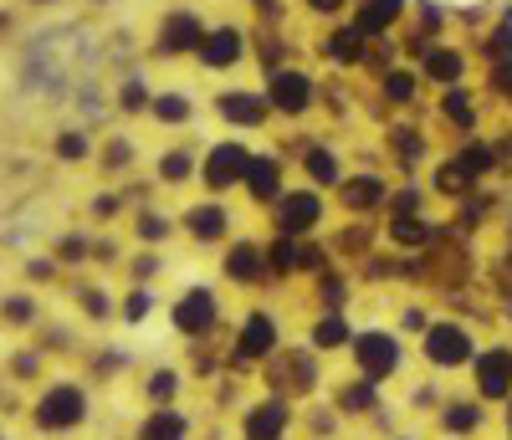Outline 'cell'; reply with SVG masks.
I'll list each match as a JSON object with an SVG mask.
<instances>
[{"label": "cell", "instance_id": "obj_1", "mask_svg": "<svg viewBox=\"0 0 512 440\" xmlns=\"http://www.w3.org/2000/svg\"><path fill=\"white\" fill-rule=\"evenodd\" d=\"M415 343H420V364L446 379V374H466V369H472L477 348H482V333L466 318H431V328H425Z\"/></svg>", "mask_w": 512, "mask_h": 440}, {"label": "cell", "instance_id": "obj_2", "mask_svg": "<svg viewBox=\"0 0 512 440\" xmlns=\"http://www.w3.org/2000/svg\"><path fill=\"white\" fill-rule=\"evenodd\" d=\"M88 410H93V394L82 379H52L36 389L31 400V430L36 435H72L88 425Z\"/></svg>", "mask_w": 512, "mask_h": 440}, {"label": "cell", "instance_id": "obj_3", "mask_svg": "<svg viewBox=\"0 0 512 440\" xmlns=\"http://www.w3.org/2000/svg\"><path fill=\"white\" fill-rule=\"evenodd\" d=\"M262 93H267V103H272V118L303 123V118H313L318 103H323V82H318L303 62H282V67L267 72Z\"/></svg>", "mask_w": 512, "mask_h": 440}, {"label": "cell", "instance_id": "obj_4", "mask_svg": "<svg viewBox=\"0 0 512 440\" xmlns=\"http://www.w3.org/2000/svg\"><path fill=\"white\" fill-rule=\"evenodd\" d=\"M205 26H210L205 11L190 6V0H180V6H164L159 21H154V36H149V57H154V62H185V57H195Z\"/></svg>", "mask_w": 512, "mask_h": 440}, {"label": "cell", "instance_id": "obj_5", "mask_svg": "<svg viewBox=\"0 0 512 440\" xmlns=\"http://www.w3.org/2000/svg\"><path fill=\"white\" fill-rule=\"evenodd\" d=\"M349 359H354V374H359V379L390 384V379L405 369V338H400L395 328H354Z\"/></svg>", "mask_w": 512, "mask_h": 440}, {"label": "cell", "instance_id": "obj_6", "mask_svg": "<svg viewBox=\"0 0 512 440\" xmlns=\"http://www.w3.org/2000/svg\"><path fill=\"white\" fill-rule=\"evenodd\" d=\"M251 154H256V149H251V139H241V134L216 139V144H200V180H195V185H205V195L226 200L231 190H241Z\"/></svg>", "mask_w": 512, "mask_h": 440}, {"label": "cell", "instance_id": "obj_7", "mask_svg": "<svg viewBox=\"0 0 512 440\" xmlns=\"http://www.w3.org/2000/svg\"><path fill=\"white\" fill-rule=\"evenodd\" d=\"M272 226H277V236L313 241L328 226V195L313 190V185H287L272 205Z\"/></svg>", "mask_w": 512, "mask_h": 440}, {"label": "cell", "instance_id": "obj_8", "mask_svg": "<svg viewBox=\"0 0 512 440\" xmlns=\"http://www.w3.org/2000/svg\"><path fill=\"white\" fill-rule=\"evenodd\" d=\"M190 62L200 72H210V77H231L236 67L251 62V31L241 21H210Z\"/></svg>", "mask_w": 512, "mask_h": 440}, {"label": "cell", "instance_id": "obj_9", "mask_svg": "<svg viewBox=\"0 0 512 440\" xmlns=\"http://www.w3.org/2000/svg\"><path fill=\"white\" fill-rule=\"evenodd\" d=\"M466 374H472V394H477V400L492 405V410H502L512 400V343L507 338L482 343Z\"/></svg>", "mask_w": 512, "mask_h": 440}, {"label": "cell", "instance_id": "obj_10", "mask_svg": "<svg viewBox=\"0 0 512 440\" xmlns=\"http://www.w3.org/2000/svg\"><path fill=\"white\" fill-rule=\"evenodd\" d=\"M210 113H216V118L231 128V134H262V128L272 123L267 93H262V87H241V82L221 87V93L210 98Z\"/></svg>", "mask_w": 512, "mask_h": 440}, {"label": "cell", "instance_id": "obj_11", "mask_svg": "<svg viewBox=\"0 0 512 440\" xmlns=\"http://www.w3.org/2000/svg\"><path fill=\"white\" fill-rule=\"evenodd\" d=\"M318 359L323 354H313V348L282 343L277 354L267 359L272 374H277V389L272 394H282V400H308V394H318V384H323V364Z\"/></svg>", "mask_w": 512, "mask_h": 440}, {"label": "cell", "instance_id": "obj_12", "mask_svg": "<svg viewBox=\"0 0 512 440\" xmlns=\"http://www.w3.org/2000/svg\"><path fill=\"white\" fill-rule=\"evenodd\" d=\"M221 323V292L216 287H185L175 302H169V328L190 343H205Z\"/></svg>", "mask_w": 512, "mask_h": 440}, {"label": "cell", "instance_id": "obj_13", "mask_svg": "<svg viewBox=\"0 0 512 440\" xmlns=\"http://www.w3.org/2000/svg\"><path fill=\"white\" fill-rule=\"evenodd\" d=\"M415 72L425 77V87H431V93H441V87H456V82H472V47H466L461 36H441V41H431V47L420 52Z\"/></svg>", "mask_w": 512, "mask_h": 440}, {"label": "cell", "instance_id": "obj_14", "mask_svg": "<svg viewBox=\"0 0 512 440\" xmlns=\"http://www.w3.org/2000/svg\"><path fill=\"white\" fill-rule=\"evenodd\" d=\"M277 348H282V323L267 313V307H251V313L236 323L231 364H236V369H256V364H267Z\"/></svg>", "mask_w": 512, "mask_h": 440}, {"label": "cell", "instance_id": "obj_15", "mask_svg": "<svg viewBox=\"0 0 512 440\" xmlns=\"http://www.w3.org/2000/svg\"><path fill=\"white\" fill-rule=\"evenodd\" d=\"M482 113H487V98H482V87H472V82H456V87H441L436 93V118H441V128H451L456 139L482 134Z\"/></svg>", "mask_w": 512, "mask_h": 440}, {"label": "cell", "instance_id": "obj_16", "mask_svg": "<svg viewBox=\"0 0 512 440\" xmlns=\"http://www.w3.org/2000/svg\"><path fill=\"white\" fill-rule=\"evenodd\" d=\"M297 169H303V185H313V190L333 195L338 185H344V174H349V159H344V149H338L333 139L308 134L303 154H297Z\"/></svg>", "mask_w": 512, "mask_h": 440}, {"label": "cell", "instance_id": "obj_17", "mask_svg": "<svg viewBox=\"0 0 512 440\" xmlns=\"http://www.w3.org/2000/svg\"><path fill=\"white\" fill-rule=\"evenodd\" d=\"M390 190H395V180H384L379 169H349L344 185L333 190V200L344 205L349 215L369 220V215H384V205H390Z\"/></svg>", "mask_w": 512, "mask_h": 440}, {"label": "cell", "instance_id": "obj_18", "mask_svg": "<svg viewBox=\"0 0 512 440\" xmlns=\"http://www.w3.org/2000/svg\"><path fill=\"white\" fill-rule=\"evenodd\" d=\"M297 430V405L282 394H262L241 410V440H287Z\"/></svg>", "mask_w": 512, "mask_h": 440}, {"label": "cell", "instance_id": "obj_19", "mask_svg": "<svg viewBox=\"0 0 512 440\" xmlns=\"http://www.w3.org/2000/svg\"><path fill=\"white\" fill-rule=\"evenodd\" d=\"M436 425H441L446 440H477V435L492 430V405H482L472 389H466V394H451L446 389V400L436 410Z\"/></svg>", "mask_w": 512, "mask_h": 440}, {"label": "cell", "instance_id": "obj_20", "mask_svg": "<svg viewBox=\"0 0 512 440\" xmlns=\"http://www.w3.org/2000/svg\"><path fill=\"white\" fill-rule=\"evenodd\" d=\"M313 52H318V62H323L328 72H364L369 41H364L349 21H333V26H323V31H318Z\"/></svg>", "mask_w": 512, "mask_h": 440}, {"label": "cell", "instance_id": "obj_21", "mask_svg": "<svg viewBox=\"0 0 512 440\" xmlns=\"http://www.w3.org/2000/svg\"><path fill=\"white\" fill-rule=\"evenodd\" d=\"M175 220H180V231H185L195 246H221V241H231V231H236L231 205H226V200H216V195H205V200L185 205Z\"/></svg>", "mask_w": 512, "mask_h": 440}, {"label": "cell", "instance_id": "obj_22", "mask_svg": "<svg viewBox=\"0 0 512 440\" xmlns=\"http://www.w3.org/2000/svg\"><path fill=\"white\" fill-rule=\"evenodd\" d=\"M282 190H287V159H282V149H256L251 164H246L241 195H246L251 205H267V210H272Z\"/></svg>", "mask_w": 512, "mask_h": 440}, {"label": "cell", "instance_id": "obj_23", "mask_svg": "<svg viewBox=\"0 0 512 440\" xmlns=\"http://www.w3.org/2000/svg\"><path fill=\"white\" fill-rule=\"evenodd\" d=\"M425 154H431V134H425L420 123H410V113L384 128V159H390L405 180H415V169L425 164Z\"/></svg>", "mask_w": 512, "mask_h": 440}, {"label": "cell", "instance_id": "obj_24", "mask_svg": "<svg viewBox=\"0 0 512 440\" xmlns=\"http://www.w3.org/2000/svg\"><path fill=\"white\" fill-rule=\"evenodd\" d=\"M410 6L415 0H354L349 11V26L364 36V41H384V36H400V26L410 21Z\"/></svg>", "mask_w": 512, "mask_h": 440}, {"label": "cell", "instance_id": "obj_25", "mask_svg": "<svg viewBox=\"0 0 512 440\" xmlns=\"http://www.w3.org/2000/svg\"><path fill=\"white\" fill-rule=\"evenodd\" d=\"M425 93H431V87H425V77L410 67V62H400V67H390L384 77H374V98L384 103V113H415L420 103H425Z\"/></svg>", "mask_w": 512, "mask_h": 440}, {"label": "cell", "instance_id": "obj_26", "mask_svg": "<svg viewBox=\"0 0 512 440\" xmlns=\"http://www.w3.org/2000/svg\"><path fill=\"white\" fill-rule=\"evenodd\" d=\"M221 277L231 282V287H262V282H272V272H267V246L262 241H226V261H221Z\"/></svg>", "mask_w": 512, "mask_h": 440}, {"label": "cell", "instance_id": "obj_27", "mask_svg": "<svg viewBox=\"0 0 512 440\" xmlns=\"http://www.w3.org/2000/svg\"><path fill=\"white\" fill-rule=\"evenodd\" d=\"M200 180V144H169L154 159V185L159 190H185Z\"/></svg>", "mask_w": 512, "mask_h": 440}, {"label": "cell", "instance_id": "obj_28", "mask_svg": "<svg viewBox=\"0 0 512 440\" xmlns=\"http://www.w3.org/2000/svg\"><path fill=\"white\" fill-rule=\"evenodd\" d=\"M466 174H472V180L477 185H487L492 180V174L502 169V154H497V144H492V134H466V139H456L451 149H446Z\"/></svg>", "mask_w": 512, "mask_h": 440}, {"label": "cell", "instance_id": "obj_29", "mask_svg": "<svg viewBox=\"0 0 512 440\" xmlns=\"http://www.w3.org/2000/svg\"><path fill=\"white\" fill-rule=\"evenodd\" d=\"M379 389H384V384H369V379L349 374V379H338V384L328 389V405L344 415V420H359V415L379 410Z\"/></svg>", "mask_w": 512, "mask_h": 440}, {"label": "cell", "instance_id": "obj_30", "mask_svg": "<svg viewBox=\"0 0 512 440\" xmlns=\"http://www.w3.org/2000/svg\"><path fill=\"white\" fill-rule=\"evenodd\" d=\"M144 118H154L159 128H190L200 118V103L185 93V87H154V103H149Z\"/></svg>", "mask_w": 512, "mask_h": 440}, {"label": "cell", "instance_id": "obj_31", "mask_svg": "<svg viewBox=\"0 0 512 440\" xmlns=\"http://www.w3.org/2000/svg\"><path fill=\"white\" fill-rule=\"evenodd\" d=\"M425 190H431V200H451V205H461L466 195H477L482 185H477L451 154H441V159L431 164V185H425Z\"/></svg>", "mask_w": 512, "mask_h": 440}, {"label": "cell", "instance_id": "obj_32", "mask_svg": "<svg viewBox=\"0 0 512 440\" xmlns=\"http://www.w3.org/2000/svg\"><path fill=\"white\" fill-rule=\"evenodd\" d=\"M349 343H354L349 313H318V323L308 328V348H313V354H349Z\"/></svg>", "mask_w": 512, "mask_h": 440}, {"label": "cell", "instance_id": "obj_33", "mask_svg": "<svg viewBox=\"0 0 512 440\" xmlns=\"http://www.w3.org/2000/svg\"><path fill=\"white\" fill-rule=\"evenodd\" d=\"M190 415H180L175 405H164V410H149L144 415V425H139V435L134 440H190Z\"/></svg>", "mask_w": 512, "mask_h": 440}, {"label": "cell", "instance_id": "obj_34", "mask_svg": "<svg viewBox=\"0 0 512 440\" xmlns=\"http://www.w3.org/2000/svg\"><path fill=\"white\" fill-rule=\"evenodd\" d=\"M128 231H134V241H144V246H154V251H159L169 236L180 231V220H175V215H164V210H134Z\"/></svg>", "mask_w": 512, "mask_h": 440}, {"label": "cell", "instance_id": "obj_35", "mask_svg": "<svg viewBox=\"0 0 512 440\" xmlns=\"http://www.w3.org/2000/svg\"><path fill=\"white\" fill-rule=\"evenodd\" d=\"M180 394H185V374H180V369H169V364L149 369V379H144V400H149V410L175 405Z\"/></svg>", "mask_w": 512, "mask_h": 440}, {"label": "cell", "instance_id": "obj_36", "mask_svg": "<svg viewBox=\"0 0 512 440\" xmlns=\"http://www.w3.org/2000/svg\"><path fill=\"white\" fill-rule=\"evenodd\" d=\"M52 154H57V164H93L98 139L88 134V128H62V134L52 139Z\"/></svg>", "mask_w": 512, "mask_h": 440}, {"label": "cell", "instance_id": "obj_37", "mask_svg": "<svg viewBox=\"0 0 512 440\" xmlns=\"http://www.w3.org/2000/svg\"><path fill=\"white\" fill-rule=\"evenodd\" d=\"M149 103H154V87H149V77H144V72H128V77L118 82V98H113V108H118L123 118H144V113H149Z\"/></svg>", "mask_w": 512, "mask_h": 440}, {"label": "cell", "instance_id": "obj_38", "mask_svg": "<svg viewBox=\"0 0 512 440\" xmlns=\"http://www.w3.org/2000/svg\"><path fill=\"white\" fill-rule=\"evenodd\" d=\"M482 98L487 103H512V57H492L482 62Z\"/></svg>", "mask_w": 512, "mask_h": 440}, {"label": "cell", "instance_id": "obj_39", "mask_svg": "<svg viewBox=\"0 0 512 440\" xmlns=\"http://www.w3.org/2000/svg\"><path fill=\"white\" fill-rule=\"evenodd\" d=\"M154 307H159V302H154V287H139V282H134V287L118 297V318H123L128 328H139V323L154 318Z\"/></svg>", "mask_w": 512, "mask_h": 440}, {"label": "cell", "instance_id": "obj_40", "mask_svg": "<svg viewBox=\"0 0 512 440\" xmlns=\"http://www.w3.org/2000/svg\"><path fill=\"white\" fill-rule=\"evenodd\" d=\"M0 323L6 328H36L41 323V302L31 292H11L6 302H0Z\"/></svg>", "mask_w": 512, "mask_h": 440}, {"label": "cell", "instance_id": "obj_41", "mask_svg": "<svg viewBox=\"0 0 512 440\" xmlns=\"http://www.w3.org/2000/svg\"><path fill=\"white\" fill-rule=\"evenodd\" d=\"M77 313L93 318V323H108V318H118V307L103 287H77Z\"/></svg>", "mask_w": 512, "mask_h": 440}, {"label": "cell", "instance_id": "obj_42", "mask_svg": "<svg viewBox=\"0 0 512 440\" xmlns=\"http://www.w3.org/2000/svg\"><path fill=\"white\" fill-rule=\"evenodd\" d=\"M139 159V144L128 139V134H118V139H108L103 149H98V164H103V174H113V169H128Z\"/></svg>", "mask_w": 512, "mask_h": 440}, {"label": "cell", "instance_id": "obj_43", "mask_svg": "<svg viewBox=\"0 0 512 440\" xmlns=\"http://www.w3.org/2000/svg\"><path fill=\"white\" fill-rule=\"evenodd\" d=\"M297 11H303V16H313L318 26H333V21H349L354 0H297Z\"/></svg>", "mask_w": 512, "mask_h": 440}, {"label": "cell", "instance_id": "obj_44", "mask_svg": "<svg viewBox=\"0 0 512 440\" xmlns=\"http://www.w3.org/2000/svg\"><path fill=\"white\" fill-rule=\"evenodd\" d=\"M425 328H431V307H425V302H405L400 313H395V333L400 338H410V333L420 338Z\"/></svg>", "mask_w": 512, "mask_h": 440}, {"label": "cell", "instance_id": "obj_45", "mask_svg": "<svg viewBox=\"0 0 512 440\" xmlns=\"http://www.w3.org/2000/svg\"><path fill=\"white\" fill-rule=\"evenodd\" d=\"M159 272H164V256H159L154 246H144L134 261H128V282H139V287H149Z\"/></svg>", "mask_w": 512, "mask_h": 440}, {"label": "cell", "instance_id": "obj_46", "mask_svg": "<svg viewBox=\"0 0 512 440\" xmlns=\"http://www.w3.org/2000/svg\"><path fill=\"white\" fill-rule=\"evenodd\" d=\"M88 215L98 220V226H113V220L123 215V195H118V190H103V195H93V200H88Z\"/></svg>", "mask_w": 512, "mask_h": 440}, {"label": "cell", "instance_id": "obj_47", "mask_svg": "<svg viewBox=\"0 0 512 440\" xmlns=\"http://www.w3.org/2000/svg\"><path fill=\"white\" fill-rule=\"evenodd\" d=\"M57 272H62L57 256H31V261H26V282H41V287H47Z\"/></svg>", "mask_w": 512, "mask_h": 440}, {"label": "cell", "instance_id": "obj_48", "mask_svg": "<svg viewBox=\"0 0 512 440\" xmlns=\"http://www.w3.org/2000/svg\"><path fill=\"white\" fill-rule=\"evenodd\" d=\"M246 6L262 16V21H272V26H282V0H246Z\"/></svg>", "mask_w": 512, "mask_h": 440}, {"label": "cell", "instance_id": "obj_49", "mask_svg": "<svg viewBox=\"0 0 512 440\" xmlns=\"http://www.w3.org/2000/svg\"><path fill=\"white\" fill-rule=\"evenodd\" d=\"M492 144H497V154H502V169H512V123H507V128H497Z\"/></svg>", "mask_w": 512, "mask_h": 440}, {"label": "cell", "instance_id": "obj_50", "mask_svg": "<svg viewBox=\"0 0 512 440\" xmlns=\"http://www.w3.org/2000/svg\"><path fill=\"white\" fill-rule=\"evenodd\" d=\"M11 31H16V11L0 6V36H11Z\"/></svg>", "mask_w": 512, "mask_h": 440}, {"label": "cell", "instance_id": "obj_51", "mask_svg": "<svg viewBox=\"0 0 512 440\" xmlns=\"http://www.w3.org/2000/svg\"><path fill=\"white\" fill-rule=\"evenodd\" d=\"M497 430H502V440H512V400L502 405V420H497Z\"/></svg>", "mask_w": 512, "mask_h": 440}, {"label": "cell", "instance_id": "obj_52", "mask_svg": "<svg viewBox=\"0 0 512 440\" xmlns=\"http://www.w3.org/2000/svg\"><path fill=\"white\" fill-rule=\"evenodd\" d=\"M31 11H52V6H67V0H26Z\"/></svg>", "mask_w": 512, "mask_h": 440}, {"label": "cell", "instance_id": "obj_53", "mask_svg": "<svg viewBox=\"0 0 512 440\" xmlns=\"http://www.w3.org/2000/svg\"><path fill=\"white\" fill-rule=\"evenodd\" d=\"M88 6H98V11H103V6H118V0H88Z\"/></svg>", "mask_w": 512, "mask_h": 440}, {"label": "cell", "instance_id": "obj_54", "mask_svg": "<svg viewBox=\"0 0 512 440\" xmlns=\"http://www.w3.org/2000/svg\"><path fill=\"white\" fill-rule=\"evenodd\" d=\"M0 394H6V374H0Z\"/></svg>", "mask_w": 512, "mask_h": 440}, {"label": "cell", "instance_id": "obj_55", "mask_svg": "<svg viewBox=\"0 0 512 440\" xmlns=\"http://www.w3.org/2000/svg\"><path fill=\"white\" fill-rule=\"evenodd\" d=\"M507 236H512V215H507Z\"/></svg>", "mask_w": 512, "mask_h": 440}, {"label": "cell", "instance_id": "obj_56", "mask_svg": "<svg viewBox=\"0 0 512 440\" xmlns=\"http://www.w3.org/2000/svg\"><path fill=\"white\" fill-rule=\"evenodd\" d=\"M395 440H415V435H395Z\"/></svg>", "mask_w": 512, "mask_h": 440}, {"label": "cell", "instance_id": "obj_57", "mask_svg": "<svg viewBox=\"0 0 512 440\" xmlns=\"http://www.w3.org/2000/svg\"><path fill=\"white\" fill-rule=\"evenodd\" d=\"M0 440H6V430H0Z\"/></svg>", "mask_w": 512, "mask_h": 440}, {"label": "cell", "instance_id": "obj_58", "mask_svg": "<svg viewBox=\"0 0 512 440\" xmlns=\"http://www.w3.org/2000/svg\"><path fill=\"white\" fill-rule=\"evenodd\" d=\"M507 113H512V103H507Z\"/></svg>", "mask_w": 512, "mask_h": 440}]
</instances>
